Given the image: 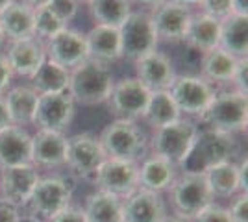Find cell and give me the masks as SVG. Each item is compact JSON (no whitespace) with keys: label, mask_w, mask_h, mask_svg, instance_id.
Listing matches in <instances>:
<instances>
[{"label":"cell","mask_w":248,"mask_h":222,"mask_svg":"<svg viewBox=\"0 0 248 222\" xmlns=\"http://www.w3.org/2000/svg\"><path fill=\"white\" fill-rule=\"evenodd\" d=\"M150 95L152 93L135 76H124L113 84L108 104L115 118L139 120L145 115Z\"/></svg>","instance_id":"7c38bea8"},{"label":"cell","mask_w":248,"mask_h":222,"mask_svg":"<svg viewBox=\"0 0 248 222\" xmlns=\"http://www.w3.org/2000/svg\"><path fill=\"white\" fill-rule=\"evenodd\" d=\"M10 117H8V109L4 104V96L0 95V130H4L6 126H10Z\"/></svg>","instance_id":"f6af8a7d"},{"label":"cell","mask_w":248,"mask_h":222,"mask_svg":"<svg viewBox=\"0 0 248 222\" xmlns=\"http://www.w3.org/2000/svg\"><path fill=\"white\" fill-rule=\"evenodd\" d=\"M119 37H121V50L123 58L128 61H137L145 58L146 54L157 50V33L152 24L150 11L134 10L128 19L119 26Z\"/></svg>","instance_id":"ba28073f"},{"label":"cell","mask_w":248,"mask_h":222,"mask_svg":"<svg viewBox=\"0 0 248 222\" xmlns=\"http://www.w3.org/2000/svg\"><path fill=\"white\" fill-rule=\"evenodd\" d=\"M76 2H80V4H82V2H87V0H76Z\"/></svg>","instance_id":"db71d44e"},{"label":"cell","mask_w":248,"mask_h":222,"mask_svg":"<svg viewBox=\"0 0 248 222\" xmlns=\"http://www.w3.org/2000/svg\"><path fill=\"white\" fill-rule=\"evenodd\" d=\"M11 82H13L11 67L8 63V59H6V56L0 52V95H4L10 89Z\"/></svg>","instance_id":"60d3db41"},{"label":"cell","mask_w":248,"mask_h":222,"mask_svg":"<svg viewBox=\"0 0 248 222\" xmlns=\"http://www.w3.org/2000/svg\"><path fill=\"white\" fill-rule=\"evenodd\" d=\"M198 120L200 128L209 132L226 135L245 132L248 122V95H243L235 89L217 91Z\"/></svg>","instance_id":"6da1fadb"},{"label":"cell","mask_w":248,"mask_h":222,"mask_svg":"<svg viewBox=\"0 0 248 222\" xmlns=\"http://www.w3.org/2000/svg\"><path fill=\"white\" fill-rule=\"evenodd\" d=\"M46 8H48L60 21H63L69 26V22L74 21V17L78 15L80 2H76V0H50Z\"/></svg>","instance_id":"e575fe53"},{"label":"cell","mask_w":248,"mask_h":222,"mask_svg":"<svg viewBox=\"0 0 248 222\" xmlns=\"http://www.w3.org/2000/svg\"><path fill=\"white\" fill-rule=\"evenodd\" d=\"M106 158L124 159V161H137L145 158L148 147V135L137 120L115 118L106 124L98 135Z\"/></svg>","instance_id":"277c9868"},{"label":"cell","mask_w":248,"mask_h":222,"mask_svg":"<svg viewBox=\"0 0 248 222\" xmlns=\"http://www.w3.org/2000/svg\"><path fill=\"white\" fill-rule=\"evenodd\" d=\"M113 73L109 65L85 59L71 69L69 76V95L74 104L80 106H100L106 104L113 89Z\"/></svg>","instance_id":"7a4b0ae2"},{"label":"cell","mask_w":248,"mask_h":222,"mask_svg":"<svg viewBox=\"0 0 248 222\" xmlns=\"http://www.w3.org/2000/svg\"><path fill=\"white\" fill-rule=\"evenodd\" d=\"M41 174L31 163L0 169V198L17 207H24Z\"/></svg>","instance_id":"9a60e30c"},{"label":"cell","mask_w":248,"mask_h":222,"mask_svg":"<svg viewBox=\"0 0 248 222\" xmlns=\"http://www.w3.org/2000/svg\"><path fill=\"white\" fill-rule=\"evenodd\" d=\"M169 93L182 117L200 118L213 100L217 89L200 74H176L174 82L169 87Z\"/></svg>","instance_id":"9c48e42d"},{"label":"cell","mask_w":248,"mask_h":222,"mask_svg":"<svg viewBox=\"0 0 248 222\" xmlns=\"http://www.w3.org/2000/svg\"><path fill=\"white\" fill-rule=\"evenodd\" d=\"M134 65L135 78L145 85L150 93L169 91V87L176 78V69L170 56L165 52H159V50L146 54L145 58L137 59Z\"/></svg>","instance_id":"2e32d148"},{"label":"cell","mask_w":248,"mask_h":222,"mask_svg":"<svg viewBox=\"0 0 248 222\" xmlns=\"http://www.w3.org/2000/svg\"><path fill=\"white\" fill-rule=\"evenodd\" d=\"M0 26L8 41L33 37V10L21 0H15L0 13Z\"/></svg>","instance_id":"484cf974"},{"label":"cell","mask_w":248,"mask_h":222,"mask_svg":"<svg viewBox=\"0 0 248 222\" xmlns=\"http://www.w3.org/2000/svg\"><path fill=\"white\" fill-rule=\"evenodd\" d=\"M178 176V167L157 156H148L139 165V189L163 192Z\"/></svg>","instance_id":"d4e9b609"},{"label":"cell","mask_w":248,"mask_h":222,"mask_svg":"<svg viewBox=\"0 0 248 222\" xmlns=\"http://www.w3.org/2000/svg\"><path fill=\"white\" fill-rule=\"evenodd\" d=\"M170 202L178 217L195 221L200 213L211 206L215 196L207 185L202 172H182L174 178L169 187Z\"/></svg>","instance_id":"8992f818"},{"label":"cell","mask_w":248,"mask_h":222,"mask_svg":"<svg viewBox=\"0 0 248 222\" xmlns=\"http://www.w3.org/2000/svg\"><path fill=\"white\" fill-rule=\"evenodd\" d=\"M11 2H15V0H0V13H2V11L6 10V8L10 6Z\"/></svg>","instance_id":"816d5d0a"},{"label":"cell","mask_w":248,"mask_h":222,"mask_svg":"<svg viewBox=\"0 0 248 222\" xmlns=\"http://www.w3.org/2000/svg\"><path fill=\"white\" fill-rule=\"evenodd\" d=\"M69 76L71 71L65 69L62 65H58L52 59H45L41 67L31 74L30 87L37 93V95H46V93H62L69 89Z\"/></svg>","instance_id":"83f0119b"},{"label":"cell","mask_w":248,"mask_h":222,"mask_svg":"<svg viewBox=\"0 0 248 222\" xmlns=\"http://www.w3.org/2000/svg\"><path fill=\"white\" fill-rule=\"evenodd\" d=\"M170 2L182 4V6H187V8H193V6H198V4H200V0H170Z\"/></svg>","instance_id":"c3c4849f"},{"label":"cell","mask_w":248,"mask_h":222,"mask_svg":"<svg viewBox=\"0 0 248 222\" xmlns=\"http://www.w3.org/2000/svg\"><path fill=\"white\" fill-rule=\"evenodd\" d=\"M73 192L74 181L69 176H45L35 183L24 207L28 215L48 222L54 215L71 204Z\"/></svg>","instance_id":"52a82bcc"},{"label":"cell","mask_w":248,"mask_h":222,"mask_svg":"<svg viewBox=\"0 0 248 222\" xmlns=\"http://www.w3.org/2000/svg\"><path fill=\"white\" fill-rule=\"evenodd\" d=\"M4 41H6V37H4V32H2V26H0V46L4 44Z\"/></svg>","instance_id":"f5cc1de1"},{"label":"cell","mask_w":248,"mask_h":222,"mask_svg":"<svg viewBox=\"0 0 248 222\" xmlns=\"http://www.w3.org/2000/svg\"><path fill=\"white\" fill-rule=\"evenodd\" d=\"M232 15L248 17V0H232Z\"/></svg>","instance_id":"ee69618b"},{"label":"cell","mask_w":248,"mask_h":222,"mask_svg":"<svg viewBox=\"0 0 248 222\" xmlns=\"http://www.w3.org/2000/svg\"><path fill=\"white\" fill-rule=\"evenodd\" d=\"M67 161L65 133L39 130L31 135V165L35 169H60Z\"/></svg>","instance_id":"ac0fdd59"},{"label":"cell","mask_w":248,"mask_h":222,"mask_svg":"<svg viewBox=\"0 0 248 222\" xmlns=\"http://www.w3.org/2000/svg\"><path fill=\"white\" fill-rule=\"evenodd\" d=\"M65 28H69V26L63 21H60L46 6L33 10V37H37L39 41L46 43L50 37L58 35Z\"/></svg>","instance_id":"836d02e7"},{"label":"cell","mask_w":248,"mask_h":222,"mask_svg":"<svg viewBox=\"0 0 248 222\" xmlns=\"http://www.w3.org/2000/svg\"><path fill=\"white\" fill-rule=\"evenodd\" d=\"M21 2H24V4H26L28 8H31V10H39V8L48 6L50 0H21Z\"/></svg>","instance_id":"7dc6e473"},{"label":"cell","mask_w":248,"mask_h":222,"mask_svg":"<svg viewBox=\"0 0 248 222\" xmlns=\"http://www.w3.org/2000/svg\"><path fill=\"white\" fill-rule=\"evenodd\" d=\"M232 222H248V196L247 192H237L232 206L226 207Z\"/></svg>","instance_id":"8d00e7d4"},{"label":"cell","mask_w":248,"mask_h":222,"mask_svg":"<svg viewBox=\"0 0 248 222\" xmlns=\"http://www.w3.org/2000/svg\"><path fill=\"white\" fill-rule=\"evenodd\" d=\"M167 204L159 192L137 189L123 200L124 222H165Z\"/></svg>","instance_id":"d6986e66"},{"label":"cell","mask_w":248,"mask_h":222,"mask_svg":"<svg viewBox=\"0 0 248 222\" xmlns=\"http://www.w3.org/2000/svg\"><path fill=\"white\" fill-rule=\"evenodd\" d=\"M204 176H206L207 185H209L213 196L232 198L237 192H241L239 191V174L235 161H226V163L213 165L204 172Z\"/></svg>","instance_id":"1f68e13d"},{"label":"cell","mask_w":248,"mask_h":222,"mask_svg":"<svg viewBox=\"0 0 248 222\" xmlns=\"http://www.w3.org/2000/svg\"><path fill=\"white\" fill-rule=\"evenodd\" d=\"M45 52L48 59L71 71L76 65L87 59L85 33L73 30V28H65L45 43Z\"/></svg>","instance_id":"e0dca14e"},{"label":"cell","mask_w":248,"mask_h":222,"mask_svg":"<svg viewBox=\"0 0 248 222\" xmlns=\"http://www.w3.org/2000/svg\"><path fill=\"white\" fill-rule=\"evenodd\" d=\"M165 222H193V221L184 219V217H178V215H172V217H167Z\"/></svg>","instance_id":"681fc988"},{"label":"cell","mask_w":248,"mask_h":222,"mask_svg":"<svg viewBox=\"0 0 248 222\" xmlns=\"http://www.w3.org/2000/svg\"><path fill=\"white\" fill-rule=\"evenodd\" d=\"M91 181L96 185V191L124 200L139 189V163L106 158Z\"/></svg>","instance_id":"30bf717a"},{"label":"cell","mask_w":248,"mask_h":222,"mask_svg":"<svg viewBox=\"0 0 248 222\" xmlns=\"http://www.w3.org/2000/svg\"><path fill=\"white\" fill-rule=\"evenodd\" d=\"M106 159L102 145L98 137L93 133H76L73 137H67V161L65 165L76 178L93 180L98 167Z\"/></svg>","instance_id":"8fae6325"},{"label":"cell","mask_w":248,"mask_h":222,"mask_svg":"<svg viewBox=\"0 0 248 222\" xmlns=\"http://www.w3.org/2000/svg\"><path fill=\"white\" fill-rule=\"evenodd\" d=\"M4 104L8 109V117L13 126H30L33 124L35 106H37V93L30 85H13L4 93Z\"/></svg>","instance_id":"cb8c5ba5"},{"label":"cell","mask_w":248,"mask_h":222,"mask_svg":"<svg viewBox=\"0 0 248 222\" xmlns=\"http://www.w3.org/2000/svg\"><path fill=\"white\" fill-rule=\"evenodd\" d=\"M76 104L69 91L46 93L37 96V106L33 115V124L39 130H52L65 133L74 120Z\"/></svg>","instance_id":"4fadbf2b"},{"label":"cell","mask_w":248,"mask_h":222,"mask_svg":"<svg viewBox=\"0 0 248 222\" xmlns=\"http://www.w3.org/2000/svg\"><path fill=\"white\" fill-rule=\"evenodd\" d=\"M220 48H224L235 58L248 56V17L230 15L220 21Z\"/></svg>","instance_id":"f546056e"},{"label":"cell","mask_w":248,"mask_h":222,"mask_svg":"<svg viewBox=\"0 0 248 222\" xmlns=\"http://www.w3.org/2000/svg\"><path fill=\"white\" fill-rule=\"evenodd\" d=\"M48 222H87V221H85L83 207L74 206V204H69V206L63 207L58 215H54Z\"/></svg>","instance_id":"ab89813d"},{"label":"cell","mask_w":248,"mask_h":222,"mask_svg":"<svg viewBox=\"0 0 248 222\" xmlns=\"http://www.w3.org/2000/svg\"><path fill=\"white\" fill-rule=\"evenodd\" d=\"M237 141L235 135H226L218 132H209L202 130L198 132V137L191 154L187 156L184 165L178 170L182 172H206L209 167L233 161L237 156Z\"/></svg>","instance_id":"5b68a950"},{"label":"cell","mask_w":248,"mask_h":222,"mask_svg":"<svg viewBox=\"0 0 248 222\" xmlns=\"http://www.w3.org/2000/svg\"><path fill=\"white\" fill-rule=\"evenodd\" d=\"M237 174H239V191L247 192L248 189V161L247 156L241 158V161L237 163Z\"/></svg>","instance_id":"7bdbcfd3"},{"label":"cell","mask_w":248,"mask_h":222,"mask_svg":"<svg viewBox=\"0 0 248 222\" xmlns=\"http://www.w3.org/2000/svg\"><path fill=\"white\" fill-rule=\"evenodd\" d=\"M239 58L232 56L230 52H226L224 48H213L209 52L202 54L200 58V76L207 80L211 85L218 84H230L235 67H237Z\"/></svg>","instance_id":"4316f807"},{"label":"cell","mask_w":248,"mask_h":222,"mask_svg":"<svg viewBox=\"0 0 248 222\" xmlns=\"http://www.w3.org/2000/svg\"><path fill=\"white\" fill-rule=\"evenodd\" d=\"M200 11L209 17L224 21L226 17L232 15V0H200Z\"/></svg>","instance_id":"d590c367"},{"label":"cell","mask_w":248,"mask_h":222,"mask_svg":"<svg viewBox=\"0 0 248 222\" xmlns=\"http://www.w3.org/2000/svg\"><path fill=\"white\" fill-rule=\"evenodd\" d=\"M191 15H193L191 8L170 0H165L161 6L154 8L150 11V17L157 39L165 43H184Z\"/></svg>","instance_id":"5bb4252c"},{"label":"cell","mask_w":248,"mask_h":222,"mask_svg":"<svg viewBox=\"0 0 248 222\" xmlns=\"http://www.w3.org/2000/svg\"><path fill=\"white\" fill-rule=\"evenodd\" d=\"M198 132L200 126L187 117H180L167 126L155 128L152 137H148L152 156L163 158L180 169L197 143Z\"/></svg>","instance_id":"3957f363"},{"label":"cell","mask_w":248,"mask_h":222,"mask_svg":"<svg viewBox=\"0 0 248 222\" xmlns=\"http://www.w3.org/2000/svg\"><path fill=\"white\" fill-rule=\"evenodd\" d=\"M4 56L10 63L13 76H21V78H31V74L46 59L45 43L39 41L37 37L10 41Z\"/></svg>","instance_id":"ffe728a7"},{"label":"cell","mask_w":248,"mask_h":222,"mask_svg":"<svg viewBox=\"0 0 248 222\" xmlns=\"http://www.w3.org/2000/svg\"><path fill=\"white\" fill-rule=\"evenodd\" d=\"M232 89H235L239 93L247 95L248 93V59L247 58H241L235 67V73L232 78Z\"/></svg>","instance_id":"f35d334b"},{"label":"cell","mask_w":248,"mask_h":222,"mask_svg":"<svg viewBox=\"0 0 248 222\" xmlns=\"http://www.w3.org/2000/svg\"><path fill=\"white\" fill-rule=\"evenodd\" d=\"M193 222H232V219H230V213H228L226 207L217 206V204L213 202V204L207 206L206 209L200 213Z\"/></svg>","instance_id":"74e56055"},{"label":"cell","mask_w":248,"mask_h":222,"mask_svg":"<svg viewBox=\"0 0 248 222\" xmlns=\"http://www.w3.org/2000/svg\"><path fill=\"white\" fill-rule=\"evenodd\" d=\"M19 219H21L19 207L0 198V222H19Z\"/></svg>","instance_id":"b9f144b4"},{"label":"cell","mask_w":248,"mask_h":222,"mask_svg":"<svg viewBox=\"0 0 248 222\" xmlns=\"http://www.w3.org/2000/svg\"><path fill=\"white\" fill-rule=\"evenodd\" d=\"M180 117H182V113L176 107L170 93L169 91H155V93L150 95L143 120L148 126H152L155 130V128L167 126V124L174 122Z\"/></svg>","instance_id":"d6a6232c"},{"label":"cell","mask_w":248,"mask_h":222,"mask_svg":"<svg viewBox=\"0 0 248 222\" xmlns=\"http://www.w3.org/2000/svg\"><path fill=\"white\" fill-rule=\"evenodd\" d=\"M184 43L200 56L217 48L220 43V21L209 17L202 11L193 13Z\"/></svg>","instance_id":"603a6c76"},{"label":"cell","mask_w":248,"mask_h":222,"mask_svg":"<svg viewBox=\"0 0 248 222\" xmlns=\"http://www.w3.org/2000/svg\"><path fill=\"white\" fill-rule=\"evenodd\" d=\"M87 13L94 24L119 28L134 11L132 0H87Z\"/></svg>","instance_id":"4dcf8cb0"},{"label":"cell","mask_w":248,"mask_h":222,"mask_svg":"<svg viewBox=\"0 0 248 222\" xmlns=\"http://www.w3.org/2000/svg\"><path fill=\"white\" fill-rule=\"evenodd\" d=\"M139 4V6H143V8H146V10H154V8H157V6H161L165 0H132V4Z\"/></svg>","instance_id":"bcb514c9"},{"label":"cell","mask_w":248,"mask_h":222,"mask_svg":"<svg viewBox=\"0 0 248 222\" xmlns=\"http://www.w3.org/2000/svg\"><path fill=\"white\" fill-rule=\"evenodd\" d=\"M31 163V135L26 128L6 126L0 130V169Z\"/></svg>","instance_id":"44dd1931"},{"label":"cell","mask_w":248,"mask_h":222,"mask_svg":"<svg viewBox=\"0 0 248 222\" xmlns=\"http://www.w3.org/2000/svg\"><path fill=\"white\" fill-rule=\"evenodd\" d=\"M19 222H43L39 219H35V217H31V215H21V219Z\"/></svg>","instance_id":"f907efd6"},{"label":"cell","mask_w":248,"mask_h":222,"mask_svg":"<svg viewBox=\"0 0 248 222\" xmlns=\"http://www.w3.org/2000/svg\"><path fill=\"white\" fill-rule=\"evenodd\" d=\"M85 48H87L89 59L111 67V63L123 58L119 28L94 24L93 28L85 33Z\"/></svg>","instance_id":"7402d4cb"},{"label":"cell","mask_w":248,"mask_h":222,"mask_svg":"<svg viewBox=\"0 0 248 222\" xmlns=\"http://www.w3.org/2000/svg\"><path fill=\"white\" fill-rule=\"evenodd\" d=\"M83 213L87 222H124L123 200L102 191H94L85 198Z\"/></svg>","instance_id":"f1b7e54d"}]
</instances>
